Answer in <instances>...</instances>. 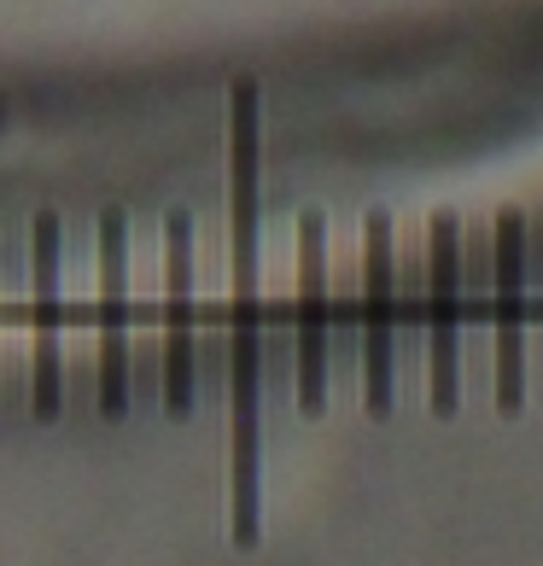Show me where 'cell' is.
I'll return each instance as SVG.
<instances>
[{"instance_id":"6da1fadb","label":"cell","mask_w":543,"mask_h":566,"mask_svg":"<svg viewBox=\"0 0 543 566\" xmlns=\"http://www.w3.org/2000/svg\"><path fill=\"white\" fill-rule=\"evenodd\" d=\"M258 82L228 88V240H234V298H228V520L234 543H258V438H263V286H258Z\"/></svg>"},{"instance_id":"7a4b0ae2","label":"cell","mask_w":543,"mask_h":566,"mask_svg":"<svg viewBox=\"0 0 543 566\" xmlns=\"http://www.w3.org/2000/svg\"><path fill=\"white\" fill-rule=\"evenodd\" d=\"M462 222L438 211L427 222V403L456 415L462 403Z\"/></svg>"},{"instance_id":"3957f363","label":"cell","mask_w":543,"mask_h":566,"mask_svg":"<svg viewBox=\"0 0 543 566\" xmlns=\"http://www.w3.org/2000/svg\"><path fill=\"white\" fill-rule=\"evenodd\" d=\"M497 409L514 415L526 397V217L520 205L497 211Z\"/></svg>"},{"instance_id":"277c9868","label":"cell","mask_w":543,"mask_h":566,"mask_svg":"<svg viewBox=\"0 0 543 566\" xmlns=\"http://www.w3.org/2000/svg\"><path fill=\"white\" fill-rule=\"evenodd\" d=\"M59 258H65V228L53 211L30 222V397L35 409H59L65 363H59V327H65V298H59Z\"/></svg>"},{"instance_id":"5b68a950","label":"cell","mask_w":543,"mask_h":566,"mask_svg":"<svg viewBox=\"0 0 543 566\" xmlns=\"http://www.w3.org/2000/svg\"><path fill=\"white\" fill-rule=\"evenodd\" d=\"M391 333H398V281H391V217L363 228V403L391 409Z\"/></svg>"},{"instance_id":"8992f818","label":"cell","mask_w":543,"mask_h":566,"mask_svg":"<svg viewBox=\"0 0 543 566\" xmlns=\"http://www.w3.org/2000/svg\"><path fill=\"white\" fill-rule=\"evenodd\" d=\"M299 409L322 415L327 403V222L310 211L299 222Z\"/></svg>"},{"instance_id":"52a82bcc","label":"cell","mask_w":543,"mask_h":566,"mask_svg":"<svg viewBox=\"0 0 543 566\" xmlns=\"http://www.w3.org/2000/svg\"><path fill=\"white\" fill-rule=\"evenodd\" d=\"M100 403H129V222L100 217Z\"/></svg>"},{"instance_id":"ba28073f","label":"cell","mask_w":543,"mask_h":566,"mask_svg":"<svg viewBox=\"0 0 543 566\" xmlns=\"http://www.w3.org/2000/svg\"><path fill=\"white\" fill-rule=\"evenodd\" d=\"M164 403H194V222H164Z\"/></svg>"}]
</instances>
